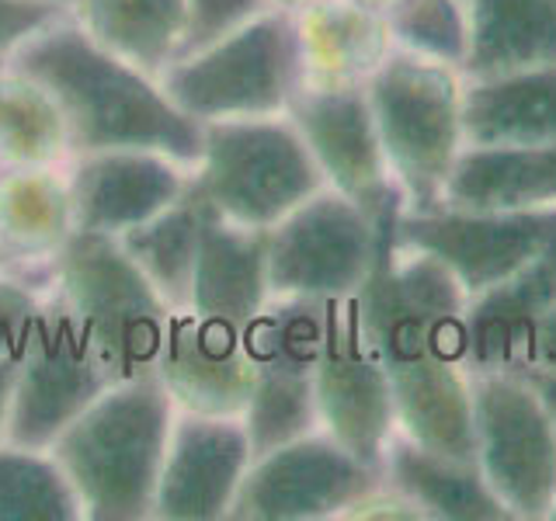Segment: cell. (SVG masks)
I'll use <instances>...</instances> for the list:
<instances>
[{"label": "cell", "mask_w": 556, "mask_h": 521, "mask_svg": "<svg viewBox=\"0 0 556 521\" xmlns=\"http://www.w3.org/2000/svg\"><path fill=\"white\" fill-rule=\"evenodd\" d=\"M268 300V230H243L208 208L188 309L233 327H248Z\"/></svg>", "instance_id": "21"}, {"label": "cell", "mask_w": 556, "mask_h": 521, "mask_svg": "<svg viewBox=\"0 0 556 521\" xmlns=\"http://www.w3.org/2000/svg\"><path fill=\"white\" fill-rule=\"evenodd\" d=\"M70 14L98 46L156 80L185 52L191 28L188 0H77Z\"/></svg>", "instance_id": "26"}, {"label": "cell", "mask_w": 556, "mask_h": 521, "mask_svg": "<svg viewBox=\"0 0 556 521\" xmlns=\"http://www.w3.org/2000/svg\"><path fill=\"white\" fill-rule=\"evenodd\" d=\"M161 87L195 122L286 115L303 87L295 14L265 8L219 39L174 60Z\"/></svg>", "instance_id": "4"}, {"label": "cell", "mask_w": 556, "mask_h": 521, "mask_svg": "<svg viewBox=\"0 0 556 521\" xmlns=\"http://www.w3.org/2000/svg\"><path fill=\"white\" fill-rule=\"evenodd\" d=\"M382 17L393 49L463 69L469 49L466 0H387Z\"/></svg>", "instance_id": "31"}, {"label": "cell", "mask_w": 556, "mask_h": 521, "mask_svg": "<svg viewBox=\"0 0 556 521\" xmlns=\"http://www.w3.org/2000/svg\"><path fill=\"white\" fill-rule=\"evenodd\" d=\"M473 459L518 521L546 518L556 494V428L521 369H473Z\"/></svg>", "instance_id": "8"}, {"label": "cell", "mask_w": 556, "mask_h": 521, "mask_svg": "<svg viewBox=\"0 0 556 521\" xmlns=\"http://www.w3.org/2000/svg\"><path fill=\"white\" fill-rule=\"evenodd\" d=\"M324 185L362 205L376 223L404 195L390 174L365 84H303L289 112Z\"/></svg>", "instance_id": "14"}, {"label": "cell", "mask_w": 556, "mask_h": 521, "mask_svg": "<svg viewBox=\"0 0 556 521\" xmlns=\"http://www.w3.org/2000/svg\"><path fill=\"white\" fill-rule=\"evenodd\" d=\"M188 4H191V28H188L185 52L213 42L223 31L248 22V17L268 8V0H188Z\"/></svg>", "instance_id": "34"}, {"label": "cell", "mask_w": 556, "mask_h": 521, "mask_svg": "<svg viewBox=\"0 0 556 521\" xmlns=\"http://www.w3.org/2000/svg\"><path fill=\"white\" fill-rule=\"evenodd\" d=\"M365 4H376V8H382V4H387V0H365Z\"/></svg>", "instance_id": "41"}, {"label": "cell", "mask_w": 556, "mask_h": 521, "mask_svg": "<svg viewBox=\"0 0 556 521\" xmlns=\"http://www.w3.org/2000/svg\"><path fill=\"white\" fill-rule=\"evenodd\" d=\"M365 98L404 208H434L466 147L463 74L393 49L365 80Z\"/></svg>", "instance_id": "6"}, {"label": "cell", "mask_w": 556, "mask_h": 521, "mask_svg": "<svg viewBox=\"0 0 556 521\" xmlns=\"http://www.w3.org/2000/svg\"><path fill=\"white\" fill-rule=\"evenodd\" d=\"M320 431L355 459L382 473V456L396 434L390 379L365 334L358 292L324 303V341L313 369Z\"/></svg>", "instance_id": "12"}, {"label": "cell", "mask_w": 556, "mask_h": 521, "mask_svg": "<svg viewBox=\"0 0 556 521\" xmlns=\"http://www.w3.org/2000/svg\"><path fill=\"white\" fill-rule=\"evenodd\" d=\"M70 14L66 8L46 0H0V66H4L31 35H39L56 17Z\"/></svg>", "instance_id": "33"}, {"label": "cell", "mask_w": 556, "mask_h": 521, "mask_svg": "<svg viewBox=\"0 0 556 521\" xmlns=\"http://www.w3.org/2000/svg\"><path fill=\"white\" fill-rule=\"evenodd\" d=\"M46 289L49 285L39 289V282H31V278L0 268V361H14L22 355L31 317Z\"/></svg>", "instance_id": "32"}, {"label": "cell", "mask_w": 556, "mask_h": 521, "mask_svg": "<svg viewBox=\"0 0 556 521\" xmlns=\"http://www.w3.org/2000/svg\"><path fill=\"white\" fill-rule=\"evenodd\" d=\"M174 399L156 376L118 379L49 445L87 521L153 518Z\"/></svg>", "instance_id": "3"}, {"label": "cell", "mask_w": 556, "mask_h": 521, "mask_svg": "<svg viewBox=\"0 0 556 521\" xmlns=\"http://www.w3.org/2000/svg\"><path fill=\"white\" fill-rule=\"evenodd\" d=\"M404 205L379 219L372 271L358 289L362 323L393 393L396 431L434 452L473 459L466 309L459 278L396 243Z\"/></svg>", "instance_id": "1"}, {"label": "cell", "mask_w": 556, "mask_h": 521, "mask_svg": "<svg viewBox=\"0 0 556 521\" xmlns=\"http://www.w3.org/2000/svg\"><path fill=\"white\" fill-rule=\"evenodd\" d=\"M556 237V208L543 213H473V208H404L396 243L428 254L459 278L469 300L494 289Z\"/></svg>", "instance_id": "15"}, {"label": "cell", "mask_w": 556, "mask_h": 521, "mask_svg": "<svg viewBox=\"0 0 556 521\" xmlns=\"http://www.w3.org/2000/svg\"><path fill=\"white\" fill-rule=\"evenodd\" d=\"M4 66L46 87L66 122L74 156L98 150H161L195 170L202 122L188 118L156 77L98 46L74 14H63L31 35Z\"/></svg>", "instance_id": "2"}, {"label": "cell", "mask_w": 556, "mask_h": 521, "mask_svg": "<svg viewBox=\"0 0 556 521\" xmlns=\"http://www.w3.org/2000/svg\"><path fill=\"white\" fill-rule=\"evenodd\" d=\"M546 518H553V521H556V494H553V500H549V511H546Z\"/></svg>", "instance_id": "40"}, {"label": "cell", "mask_w": 556, "mask_h": 521, "mask_svg": "<svg viewBox=\"0 0 556 521\" xmlns=\"http://www.w3.org/2000/svg\"><path fill=\"white\" fill-rule=\"evenodd\" d=\"M254 459L243 417L178 410L156 480V521L230 518L240 480Z\"/></svg>", "instance_id": "16"}, {"label": "cell", "mask_w": 556, "mask_h": 521, "mask_svg": "<svg viewBox=\"0 0 556 521\" xmlns=\"http://www.w3.org/2000/svg\"><path fill=\"white\" fill-rule=\"evenodd\" d=\"M66 122L46 87L0 66V170L14 167H66Z\"/></svg>", "instance_id": "29"}, {"label": "cell", "mask_w": 556, "mask_h": 521, "mask_svg": "<svg viewBox=\"0 0 556 521\" xmlns=\"http://www.w3.org/2000/svg\"><path fill=\"white\" fill-rule=\"evenodd\" d=\"M448 208L473 213H543L556 208V143L463 147L442 188Z\"/></svg>", "instance_id": "22"}, {"label": "cell", "mask_w": 556, "mask_h": 521, "mask_svg": "<svg viewBox=\"0 0 556 521\" xmlns=\"http://www.w3.org/2000/svg\"><path fill=\"white\" fill-rule=\"evenodd\" d=\"M46 4H56V8H66V11H70V8L77 4V0H46Z\"/></svg>", "instance_id": "39"}, {"label": "cell", "mask_w": 556, "mask_h": 521, "mask_svg": "<svg viewBox=\"0 0 556 521\" xmlns=\"http://www.w3.org/2000/svg\"><path fill=\"white\" fill-rule=\"evenodd\" d=\"M466 147L556 143V63L497 77H463Z\"/></svg>", "instance_id": "23"}, {"label": "cell", "mask_w": 556, "mask_h": 521, "mask_svg": "<svg viewBox=\"0 0 556 521\" xmlns=\"http://www.w3.org/2000/svg\"><path fill=\"white\" fill-rule=\"evenodd\" d=\"M306 4H313V0H268V8H282V11H303Z\"/></svg>", "instance_id": "38"}, {"label": "cell", "mask_w": 556, "mask_h": 521, "mask_svg": "<svg viewBox=\"0 0 556 521\" xmlns=\"http://www.w3.org/2000/svg\"><path fill=\"white\" fill-rule=\"evenodd\" d=\"M156 379L178 410L240 417L254 382L243 327L202 317L188 306L170 309Z\"/></svg>", "instance_id": "18"}, {"label": "cell", "mask_w": 556, "mask_h": 521, "mask_svg": "<svg viewBox=\"0 0 556 521\" xmlns=\"http://www.w3.org/2000/svg\"><path fill=\"white\" fill-rule=\"evenodd\" d=\"M382 483L407 497L421 518L439 521H504L511 518L486 486L477 459L434 452L407 434H393L382 456Z\"/></svg>", "instance_id": "24"}, {"label": "cell", "mask_w": 556, "mask_h": 521, "mask_svg": "<svg viewBox=\"0 0 556 521\" xmlns=\"http://www.w3.org/2000/svg\"><path fill=\"white\" fill-rule=\"evenodd\" d=\"M382 483V473L355 459L327 431H309L257 452L240 480L230 518L237 521H317L344 518Z\"/></svg>", "instance_id": "13"}, {"label": "cell", "mask_w": 556, "mask_h": 521, "mask_svg": "<svg viewBox=\"0 0 556 521\" xmlns=\"http://www.w3.org/2000/svg\"><path fill=\"white\" fill-rule=\"evenodd\" d=\"M529 365L535 369H549L556 372V306L539 323L535 338H532V352H529Z\"/></svg>", "instance_id": "35"}, {"label": "cell", "mask_w": 556, "mask_h": 521, "mask_svg": "<svg viewBox=\"0 0 556 521\" xmlns=\"http://www.w3.org/2000/svg\"><path fill=\"white\" fill-rule=\"evenodd\" d=\"M303 84H365L390 56L382 8L365 0H313L295 11Z\"/></svg>", "instance_id": "25"}, {"label": "cell", "mask_w": 556, "mask_h": 521, "mask_svg": "<svg viewBox=\"0 0 556 521\" xmlns=\"http://www.w3.org/2000/svg\"><path fill=\"white\" fill-rule=\"evenodd\" d=\"M379 223L334 188H320L268 230L271 300H338L365 285Z\"/></svg>", "instance_id": "11"}, {"label": "cell", "mask_w": 556, "mask_h": 521, "mask_svg": "<svg viewBox=\"0 0 556 521\" xmlns=\"http://www.w3.org/2000/svg\"><path fill=\"white\" fill-rule=\"evenodd\" d=\"M526 379L532 382V390L539 393V399H543V407H546V414H549V421H553V428H556V372H549V369H535V365H526Z\"/></svg>", "instance_id": "36"}, {"label": "cell", "mask_w": 556, "mask_h": 521, "mask_svg": "<svg viewBox=\"0 0 556 521\" xmlns=\"http://www.w3.org/2000/svg\"><path fill=\"white\" fill-rule=\"evenodd\" d=\"M80 518V500L49 448L0 442V521Z\"/></svg>", "instance_id": "30"}, {"label": "cell", "mask_w": 556, "mask_h": 521, "mask_svg": "<svg viewBox=\"0 0 556 521\" xmlns=\"http://www.w3.org/2000/svg\"><path fill=\"white\" fill-rule=\"evenodd\" d=\"M188 164L161 150H98L66 164L74 219L84 233L122 237L164 213L191 185Z\"/></svg>", "instance_id": "17"}, {"label": "cell", "mask_w": 556, "mask_h": 521, "mask_svg": "<svg viewBox=\"0 0 556 521\" xmlns=\"http://www.w3.org/2000/svg\"><path fill=\"white\" fill-rule=\"evenodd\" d=\"M74 233L66 167L0 170V254L8 271L49 285L52 265Z\"/></svg>", "instance_id": "20"}, {"label": "cell", "mask_w": 556, "mask_h": 521, "mask_svg": "<svg viewBox=\"0 0 556 521\" xmlns=\"http://www.w3.org/2000/svg\"><path fill=\"white\" fill-rule=\"evenodd\" d=\"M14 361H0V442H8V421H11V393H14Z\"/></svg>", "instance_id": "37"}, {"label": "cell", "mask_w": 556, "mask_h": 521, "mask_svg": "<svg viewBox=\"0 0 556 521\" xmlns=\"http://www.w3.org/2000/svg\"><path fill=\"white\" fill-rule=\"evenodd\" d=\"M49 285L77 317L112 382L156 376L170 306L118 237L77 230L52 265Z\"/></svg>", "instance_id": "5"}, {"label": "cell", "mask_w": 556, "mask_h": 521, "mask_svg": "<svg viewBox=\"0 0 556 521\" xmlns=\"http://www.w3.org/2000/svg\"><path fill=\"white\" fill-rule=\"evenodd\" d=\"M195 188L226 223L271 230L327 185L292 118L268 115L205 122Z\"/></svg>", "instance_id": "7"}, {"label": "cell", "mask_w": 556, "mask_h": 521, "mask_svg": "<svg viewBox=\"0 0 556 521\" xmlns=\"http://www.w3.org/2000/svg\"><path fill=\"white\" fill-rule=\"evenodd\" d=\"M463 77H497L556 63V0H466Z\"/></svg>", "instance_id": "27"}, {"label": "cell", "mask_w": 556, "mask_h": 521, "mask_svg": "<svg viewBox=\"0 0 556 521\" xmlns=\"http://www.w3.org/2000/svg\"><path fill=\"white\" fill-rule=\"evenodd\" d=\"M324 303L327 300H268L243 327L254 382L240 417L254 456L320 428L313 369L324 341Z\"/></svg>", "instance_id": "9"}, {"label": "cell", "mask_w": 556, "mask_h": 521, "mask_svg": "<svg viewBox=\"0 0 556 521\" xmlns=\"http://www.w3.org/2000/svg\"><path fill=\"white\" fill-rule=\"evenodd\" d=\"M205 213L208 205L199 195L195 174H191V185L178 202H170L164 213L118 237L122 247L143 268V275L164 295L170 309H185L191 303V278H195Z\"/></svg>", "instance_id": "28"}, {"label": "cell", "mask_w": 556, "mask_h": 521, "mask_svg": "<svg viewBox=\"0 0 556 521\" xmlns=\"http://www.w3.org/2000/svg\"><path fill=\"white\" fill-rule=\"evenodd\" d=\"M112 386L74 313L52 285L42 292L14 369L8 442L49 448L56 434Z\"/></svg>", "instance_id": "10"}, {"label": "cell", "mask_w": 556, "mask_h": 521, "mask_svg": "<svg viewBox=\"0 0 556 521\" xmlns=\"http://www.w3.org/2000/svg\"><path fill=\"white\" fill-rule=\"evenodd\" d=\"M0 268H4V254H0Z\"/></svg>", "instance_id": "42"}, {"label": "cell", "mask_w": 556, "mask_h": 521, "mask_svg": "<svg viewBox=\"0 0 556 521\" xmlns=\"http://www.w3.org/2000/svg\"><path fill=\"white\" fill-rule=\"evenodd\" d=\"M556 306V237L494 289L469 300L466 352L473 369H526L532 338Z\"/></svg>", "instance_id": "19"}]
</instances>
